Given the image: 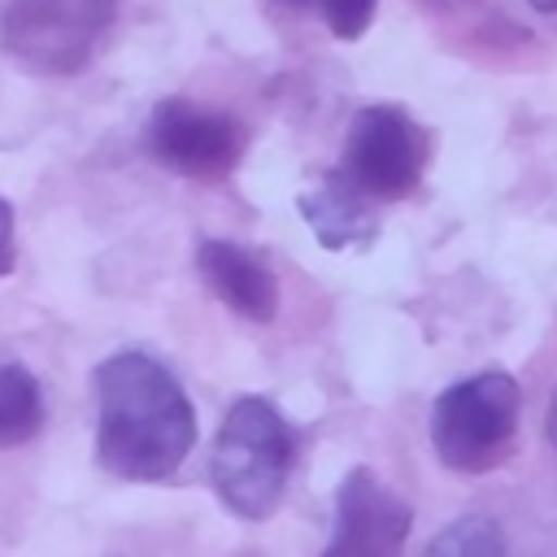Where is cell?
Wrapping results in <instances>:
<instances>
[{"instance_id":"16","label":"cell","mask_w":557,"mask_h":557,"mask_svg":"<svg viewBox=\"0 0 557 557\" xmlns=\"http://www.w3.org/2000/svg\"><path fill=\"white\" fill-rule=\"evenodd\" d=\"M278 4H287V9H313L318 0H278Z\"/></svg>"},{"instance_id":"5","label":"cell","mask_w":557,"mask_h":557,"mask_svg":"<svg viewBox=\"0 0 557 557\" xmlns=\"http://www.w3.org/2000/svg\"><path fill=\"white\" fill-rule=\"evenodd\" d=\"M426 165V131L392 109V104H370L352 117L348 139H344V178L357 183L370 200H400L418 187Z\"/></svg>"},{"instance_id":"3","label":"cell","mask_w":557,"mask_h":557,"mask_svg":"<svg viewBox=\"0 0 557 557\" xmlns=\"http://www.w3.org/2000/svg\"><path fill=\"white\" fill-rule=\"evenodd\" d=\"M518 413H522V392L509 374L487 370L461 379L448 392H440L431 409V444L440 461L457 474L496 470L513 448Z\"/></svg>"},{"instance_id":"14","label":"cell","mask_w":557,"mask_h":557,"mask_svg":"<svg viewBox=\"0 0 557 557\" xmlns=\"http://www.w3.org/2000/svg\"><path fill=\"white\" fill-rule=\"evenodd\" d=\"M548 440H553V448H557V400H553V409H548Z\"/></svg>"},{"instance_id":"8","label":"cell","mask_w":557,"mask_h":557,"mask_svg":"<svg viewBox=\"0 0 557 557\" xmlns=\"http://www.w3.org/2000/svg\"><path fill=\"white\" fill-rule=\"evenodd\" d=\"M196 265H200L205 283L222 296V305H231L239 318H252V322L274 318L278 283H274V274L261 257H252L248 248H239L231 239H200Z\"/></svg>"},{"instance_id":"1","label":"cell","mask_w":557,"mask_h":557,"mask_svg":"<svg viewBox=\"0 0 557 557\" xmlns=\"http://www.w3.org/2000/svg\"><path fill=\"white\" fill-rule=\"evenodd\" d=\"M196 448V409L178 379L126 348L96 370V461L131 483L170 479Z\"/></svg>"},{"instance_id":"4","label":"cell","mask_w":557,"mask_h":557,"mask_svg":"<svg viewBox=\"0 0 557 557\" xmlns=\"http://www.w3.org/2000/svg\"><path fill=\"white\" fill-rule=\"evenodd\" d=\"M117 0H4L0 39L39 74H78L113 26Z\"/></svg>"},{"instance_id":"7","label":"cell","mask_w":557,"mask_h":557,"mask_svg":"<svg viewBox=\"0 0 557 557\" xmlns=\"http://www.w3.org/2000/svg\"><path fill=\"white\" fill-rule=\"evenodd\" d=\"M413 527V509L387 492L366 466L348 470L335 492V531L326 553L331 557H392L405 548Z\"/></svg>"},{"instance_id":"10","label":"cell","mask_w":557,"mask_h":557,"mask_svg":"<svg viewBox=\"0 0 557 557\" xmlns=\"http://www.w3.org/2000/svg\"><path fill=\"white\" fill-rule=\"evenodd\" d=\"M44 426V392L30 370L4 361L0 366V448H17L35 440Z\"/></svg>"},{"instance_id":"15","label":"cell","mask_w":557,"mask_h":557,"mask_svg":"<svg viewBox=\"0 0 557 557\" xmlns=\"http://www.w3.org/2000/svg\"><path fill=\"white\" fill-rule=\"evenodd\" d=\"M531 9H540V13H557V0H527Z\"/></svg>"},{"instance_id":"6","label":"cell","mask_w":557,"mask_h":557,"mask_svg":"<svg viewBox=\"0 0 557 557\" xmlns=\"http://www.w3.org/2000/svg\"><path fill=\"white\" fill-rule=\"evenodd\" d=\"M148 152L196 183L226 178L244 157V126L231 113L200 109L191 100H161L148 117Z\"/></svg>"},{"instance_id":"9","label":"cell","mask_w":557,"mask_h":557,"mask_svg":"<svg viewBox=\"0 0 557 557\" xmlns=\"http://www.w3.org/2000/svg\"><path fill=\"white\" fill-rule=\"evenodd\" d=\"M300 218L318 235V244L326 252L361 248L379 231V218L370 209V196L357 183H348L344 174H326L313 191H305L300 196Z\"/></svg>"},{"instance_id":"13","label":"cell","mask_w":557,"mask_h":557,"mask_svg":"<svg viewBox=\"0 0 557 557\" xmlns=\"http://www.w3.org/2000/svg\"><path fill=\"white\" fill-rule=\"evenodd\" d=\"M17 265V244H13V205L0 200V278Z\"/></svg>"},{"instance_id":"11","label":"cell","mask_w":557,"mask_h":557,"mask_svg":"<svg viewBox=\"0 0 557 557\" xmlns=\"http://www.w3.org/2000/svg\"><path fill=\"white\" fill-rule=\"evenodd\" d=\"M431 553H453V557H483V553H505V535L492 527V518H461L444 535L431 540Z\"/></svg>"},{"instance_id":"12","label":"cell","mask_w":557,"mask_h":557,"mask_svg":"<svg viewBox=\"0 0 557 557\" xmlns=\"http://www.w3.org/2000/svg\"><path fill=\"white\" fill-rule=\"evenodd\" d=\"M374 9L379 0H318V13L335 39H361L366 26L374 22Z\"/></svg>"},{"instance_id":"2","label":"cell","mask_w":557,"mask_h":557,"mask_svg":"<svg viewBox=\"0 0 557 557\" xmlns=\"http://www.w3.org/2000/svg\"><path fill=\"white\" fill-rule=\"evenodd\" d=\"M292 466H296V435L283 422V413L265 396L235 400L209 453V483L218 500L235 518L261 522L278 509Z\"/></svg>"}]
</instances>
